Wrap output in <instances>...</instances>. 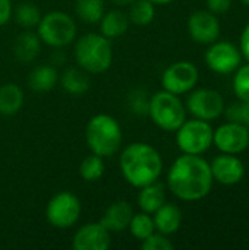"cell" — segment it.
Here are the masks:
<instances>
[{
    "instance_id": "31",
    "label": "cell",
    "mask_w": 249,
    "mask_h": 250,
    "mask_svg": "<svg viewBox=\"0 0 249 250\" xmlns=\"http://www.w3.org/2000/svg\"><path fill=\"white\" fill-rule=\"evenodd\" d=\"M233 88L238 98L249 101V64L242 66L233 79Z\"/></svg>"
},
{
    "instance_id": "14",
    "label": "cell",
    "mask_w": 249,
    "mask_h": 250,
    "mask_svg": "<svg viewBox=\"0 0 249 250\" xmlns=\"http://www.w3.org/2000/svg\"><path fill=\"white\" fill-rule=\"evenodd\" d=\"M188 31L194 41L200 44H211L220 35V22L213 12L198 10L189 16Z\"/></svg>"
},
{
    "instance_id": "18",
    "label": "cell",
    "mask_w": 249,
    "mask_h": 250,
    "mask_svg": "<svg viewBox=\"0 0 249 250\" xmlns=\"http://www.w3.org/2000/svg\"><path fill=\"white\" fill-rule=\"evenodd\" d=\"M153 215L156 231L166 236L176 233L182 224V211L173 204H163Z\"/></svg>"
},
{
    "instance_id": "37",
    "label": "cell",
    "mask_w": 249,
    "mask_h": 250,
    "mask_svg": "<svg viewBox=\"0 0 249 250\" xmlns=\"http://www.w3.org/2000/svg\"><path fill=\"white\" fill-rule=\"evenodd\" d=\"M151 3H154V4H169V3H172L173 0H150Z\"/></svg>"
},
{
    "instance_id": "24",
    "label": "cell",
    "mask_w": 249,
    "mask_h": 250,
    "mask_svg": "<svg viewBox=\"0 0 249 250\" xmlns=\"http://www.w3.org/2000/svg\"><path fill=\"white\" fill-rule=\"evenodd\" d=\"M76 15L87 23H97L106 13L104 0H76Z\"/></svg>"
},
{
    "instance_id": "20",
    "label": "cell",
    "mask_w": 249,
    "mask_h": 250,
    "mask_svg": "<svg viewBox=\"0 0 249 250\" xmlns=\"http://www.w3.org/2000/svg\"><path fill=\"white\" fill-rule=\"evenodd\" d=\"M129 28V18L122 10H109L100 19V34L109 40L122 37Z\"/></svg>"
},
{
    "instance_id": "17",
    "label": "cell",
    "mask_w": 249,
    "mask_h": 250,
    "mask_svg": "<svg viewBox=\"0 0 249 250\" xmlns=\"http://www.w3.org/2000/svg\"><path fill=\"white\" fill-rule=\"evenodd\" d=\"M41 51V40L32 31H23L13 42V54L21 63H32Z\"/></svg>"
},
{
    "instance_id": "16",
    "label": "cell",
    "mask_w": 249,
    "mask_h": 250,
    "mask_svg": "<svg viewBox=\"0 0 249 250\" xmlns=\"http://www.w3.org/2000/svg\"><path fill=\"white\" fill-rule=\"evenodd\" d=\"M134 217V208L132 205L125 201H116L113 204H110L107 207V209L104 211L100 223L110 231V233H119V231H125L129 227V223Z\"/></svg>"
},
{
    "instance_id": "32",
    "label": "cell",
    "mask_w": 249,
    "mask_h": 250,
    "mask_svg": "<svg viewBox=\"0 0 249 250\" xmlns=\"http://www.w3.org/2000/svg\"><path fill=\"white\" fill-rule=\"evenodd\" d=\"M175 248L173 243L167 239L166 234L161 233H153L151 236H148L145 240L141 242V249L142 250H172Z\"/></svg>"
},
{
    "instance_id": "5",
    "label": "cell",
    "mask_w": 249,
    "mask_h": 250,
    "mask_svg": "<svg viewBox=\"0 0 249 250\" xmlns=\"http://www.w3.org/2000/svg\"><path fill=\"white\" fill-rule=\"evenodd\" d=\"M37 34L41 42L53 48H62L75 41L76 23L69 13L53 10L41 16L37 25Z\"/></svg>"
},
{
    "instance_id": "19",
    "label": "cell",
    "mask_w": 249,
    "mask_h": 250,
    "mask_svg": "<svg viewBox=\"0 0 249 250\" xmlns=\"http://www.w3.org/2000/svg\"><path fill=\"white\" fill-rule=\"evenodd\" d=\"M136 204L142 212L154 214L163 204H166V190L161 183H150L147 186L139 188Z\"/></svg>"
},
{
    "instance_id": "11",
    "label": "cell",
    "mask_w": 249,
    "mask_h": 250,
    "mask_svg": "<svg viewBox=\"0 0 249 250\" xmlns=\"http://www.w3.org/2000/svg\"><path fill=\"white\" fill-rule=\"evenodd\" d=\"M213 142L225 154H239L249 146V127L232 122L222 125L213 133Z\"/></svg>"
},
{
    "instance_id": "33",
    "label": "cell",
    "mask_w": 249,
    "mask_h": 250,
    "mask_svg": "<svg viewBox=\"0 0 249 250\" xmlns=\"http://www.w3.org/2000/svg\"><path fill=\"white\" fill-rule=\"evenodd\" d=\"M13 15V6L10 0H0V26L6 25Z\"/></svg>"
},
{
    "instance_id": "27",
    "label": "cell",
    "mask_w": 249,
    "mask_h": 250,
    "mask_svg": "<svg viewBox=\"0 0 249 250\" xmlns=\"http://www.w3.org/2000/svg\"><path fill=\"white\" fill-rule=\"evenodd\" d=\"M15 15V21L18 22V25H21L25 29H32L38 25L40 19H41V12L40 9L31 3V1H22L16 6V9L13 10Z\"/></svg>"
},
{
    "instance_id": "15",
    "label": "cell",
    "mask_w": 249,
    "mask_h": 250,
    "mask_svg": "<svg viewBox=\"0 0 249 250\" xmlns=\"http://www.w3.org/2000/svg\"><path fill=\"white\" fill-rule=\"evenodd\" d=\"M210 168H211L213 180H217L219 183L226 185V186L239 183L245 174L242 161L233 157V154H223L217 157L211 163Z\"/></svg>"
},
{
    "instance_id": "23",
    "label": "cell",
    "mask_w": 249,
    "mask_h": 250,
    "mask_svg": "<svg viewBox=\"0 0 249 250\" xmlns=\"http://www.w3.org/2000/svg\"><path fill=\"white\" fill-rule=\"evenodd\" d=\"M59 79H60L62 88L70 95H82L91 86V81H90L88 73L81 67L79 69L70 67V69L65 70Z\"/></svg>"
},
{
    "instance_id": "10",
    "label": "cell",
    "mask_w": 249,
    "mask_h": 250,
    "mask_svg": "<svg viewBox=\"0 0 249 250\" xmlns=\"http://www.w3.org/2000/svg\"><path fill=\"white\" fill-rule=\"evenodd\" d=\"M186 108L195 119L200 120H214L217 119L223 110H225V101L223 97L214 91V89H207L201 88L194 91L188 100H186Z\"/></svg>"
},
{
    "instance_id": "4",
    "label": "cell",
    "mask_w": 249,
    "mask_h": 250,
    "mask_svg": "<svg viewBox=\"0 0 249 250\" xmlns=\"http://www.w3.org/2000/svg\"><path fill=\"white\" fill-rule=\"evenodd\" d=\"M122 127L109 114H95L85 127V141L90 151L103 158L113 157L122 146Z\"/></svg>"
},
{
    "instance_id": "6",
    "label": "cell",
    "mask_w": 249,
    "mask_h": 250,
    "mask_svg": "<svg viewBox=\"0 0 249 250\" xmlns=\"http://www.w3.org/2000/svg\"><path fill=\"white\" fill-rule=\"evenodd\" d=\"M148 116L156 126L166 132H176L186 120V111L178 95L160 91L150 97Z\"/></svg>"
},
{
    "instance_id": "13",
    "label": "cell",
    "mask_w": 249,
    "mask_h": 250,
    "mask_svg": "<svg viewBox=\"0 0 249 250\" xmlns=\"http://www.w3.org/2000/svg\"><path fill=\"white\" fill-rule=\"evenodd\" d=\"M205 62L213 72L227 75L239 66L241 53L230 42H216L207 50Z\"/></svg>"
},
{
    "instance_id": "30",
    "label": "cell",
    "mask_w": 249,
    "mask_h": 250,
    "mask_svg": "<svg viewBox=\"0 0 249 250\" xmlns=\"http://www.w3.org/2000/svg\"><path fill=\"white\" fill-rule=\"evenodd\" d=\"M226 117L232 123L244 125V126L249 127V101L241 100L239 103L232 104L226 110Z\"/></svg>"
},
{
    "instance_id": "1",
    "label": "cell",
    "mask_w": 249,
    "mask_h": 250,
    "mask_svg": "<svg viewBox=\"0 0 249 250\" xmlns=\"http://www.w3.org/2000/svg\"><path fill=\"white\" fill-rule=\"evenodd\" d=\"M170 192L182 201H200L213 186L210 164L200 155L183 154L170 167L167 174Z\"/></svg>"
},
{
    "instance_id": "25",
    "label": "cell",
    "mask_w": 249,
    "mask_h": 250,
    "mask_svg": "<svg viewBox=\"0 0 249 250\" xmlns=\"http://www.w3.org/2000/svg\"><path fill=\"white\" fill-rule=\"evenodd\" d=\"M128 18L129 22L138 26L150 25L156 18V4L151 3L150 0H135L131 3Z\"/></svg>"
},
{
    "instance_id": "35",
    "label": "cell",
    "mask_w": 249,
    "mask_h": 250,
    "mask_svg": "<svg viewBox=\"0 0 249 250\" xmlns=\"http://www.w3.org/2000/svg\"><path fill=\"white\" fill-rule=\"evenodd\" d=\"M241 47H242V54L245 56V59L249 62V23L247 25V28L244 29V32H242Z\"/></svg>"
},
{
    "instance_id": "22",
    "label": "cell",
    "mask_w": 249,
    "mask_h": 250,
    "mask_svg": "<svg viewBox=\"0 0 249 250\" xmlns=\"http://www.w3.org/2000/svg\"><path fill=\"white\" fill-rule=\"evenodd\" d=\"M25 103V94L16 83H4L0 86V114L15 116Z\"/></svg>"
},
{
    "instance_id": "7",
    "label": "cell",
    "mask_w": 249,
    "mask_h": 250,
    "mask_svg": "<svg viewBox=\"0 0 249 250\" xmlns=\"http://www.w3.org/2000/svg\"><path fill=\"white\" fill-rule=\"evenodd\" d=\"M176 132V144L183 154L201 155L213 144L214 130L205 120H185Z\"/></svg>"
},
{
    "instance_id": "9",
    "label": "cell",
    "mask_w": 249,
    "mask_h": 250,
    "mask_svg": "<svg viewBox=\"0 0 249 250\" xmlns=\"http://www.w3.org/2000/svg\"><path fill=\"white\" fill-rule=\"evenodd\" d=\"M198 82V69L191 62H176L161 75V86L175 95L189 92Z\"/></svg>"
},
{
    "instance_id": "3",
    "label": "cell",
    "mask_w": 249,
    "mask_h": 250,
    "mask_svg": "<svg viewBox=\"0 0 249 250\" xmlns=\"http://www.w3.org/2000/svg\"><path fill=\"white\" fill-rule=\"evenodd\" d=\"M75 59L79 67L88 75L104 73L113 62L112 42L101 34H84L75 42Z\"/></svg>"
},
{
    "instance_id": "21",
    "label": "cell",
    "mask_w": 249,
    "mask_h": 250,
    "mask_svg": "<svg viewBox=\"0 0 249 250\" xmlns=\"http://www.w3.org/2000/svg\"><path fill=\"white\" fill-rule=\"evenodd\" d=\"M59 82V73L51 64H41L31 70L28 83L29 88L35 92H48L54 89Z\"/></svg>"
},
{
    "instance_id": "36",
    "label": "cell",
    "mask_w": 249,
    "mask_h": 250,
    "mask_svg": "<svg viewBox=\"0 0 249 250\" xmlns=\"http://www.w3.org/2000/svg\"><path fill=\"white\" fill-rule=\"evenodd\" d=\"M110 1H113V3L117 4V6H128V4H131L132 1H135V0H110Z\"/></svg>"
},
{
    "instance_id": "38",
    "label": "cell",
    "mask_w": 249,
    "mask_h": 250,
    "mask_svg": "<svg viewBox=\"0 0 249 250\" xmlns=\"http://www.w3.org/2000/svg\"><path fill=\"white\" fill-rule=\"evenodd\" d=\"M242 1H244L245 4H248V6H249V0H242Z\"/></svg>"
},
{
    "instance_id": "8",
    "label": "cell",
    "mask_w": 249,
    "mask_h": 250,
    "mask_svg": "<svg viewBox=\"0 0 249 250\" xmlns=\"http://www.w3.org/2000/svg\"><path fill=\"white\" fill-rule=\"evenodd\" d=\"M82 212V205L79 198L68 190L56 193L45 207L47 221L56 227L66 230L76 224Z\"/></svg>"
},
{
    "instance_id": "28",
    "label": "cell",
    "mask_w": 249,
    "mask_h": 250,
    "mask_svg": "<svg viewBox=\"0 0 249 250\" xmlns=\"http://www.w3.org/2000/svg\"><path fill=\"white\" fill-rule=\"evenodd\" d=\"M128 230L136 240L139 242L145 240L148 236H151L156 231V226H154V220L151 214H147L142 211L139 214H134Z\"/></svg>"
},
{
    "instance_id": "2",
    "label": "cell",
    "mask_w": 249,
    "mask_h": 250,
    "mask_svg": "<svg viewBox=\"0 0 249 250\" xmlns=\"http://www.w3.org/2000/svg\"><path fill=\"white\" fill-rule=\"evenodd\" d=\"M123 179L139 189L158 180L163 171V160L158 151L145 142H134L125 146L119 157Z\"/></svg>"
},
{
    "instance_id": "34",
    "label": "cell",
    "mask_w": 249,
    "mask_h": 250,
    "mask_svg": "<svg viewBox=\"0 0 249 250\" xmlns=\"http://www.w3.org/2000/svg\"><path fill=\"white\" fill-rule=\"evenodd\" d=\"M208 9L213 13H225L230 9L232 0H207Z\"/></svg>"
},
{
    "instance_id": "29",
    "label": "cell",
    "mask_w": 249,
    "mask_h": 250,
    "mask_svg": "<svg viewBox=\"0 0 249 250\" xmlns=\"http://www.w3.org/2000/svg\"><path fill=\"white\" fill-rule=\"evenodd\" d=\"M128 104L132 113L136 116H145L148 114V107H150V95L145 91L141 89H134L129 94Z\"/></svg>"
},
{
    "instance_id": "12",
    "label": "cell",
    "mask_w": 249,
    "mask_h": 250,
    "mask_svg": "<svg viewBox=\"0 0 249 250\" xmlns=\"http://www.w3.org/2000/svg\"><path fill=\"white\" fill-rule=\"evenodd\" d=\"M110 245V231L100 221L84 224L72 239V248L75 250H107Z\"/></svg>"
},
{
    "instance_id": "26",
    "label": "cell",
    "mask_w": 249,
    "mask_h": 250,
    "mask_svg": "<svg viewBox=\"0 0 249 250\" xmlns=\"http://www.w3.org/2000/svg\"><path fill=\"white\" fill-rule=\"evenodd\" d=\"M106 166H104V158L95 154H90L85 157L81 164H79V176L85 182H97L104 176Z\"/></svg>"
}]
</instances>
